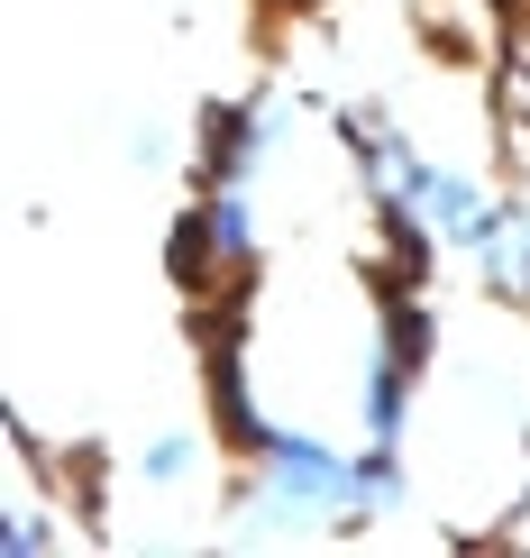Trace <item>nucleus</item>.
Segmentation results:
<instances>
[{
	"label": "nucleus",
	"instance_id": "nucleus-1",
	"mask_svg": "<svg viewBox=\"0 0 530 558\" xmlns=\"http://www.w3.org/2000/svg\"><path fill=\"white\" fill-rule=\"evenodd\" d=\"M220 513L238 541H320V531H357V449L311 422H274L247 468L229 476Z\"/></svg>",
	"mask_w": 530,
	"mask_h": 558
},
{
	"label": "nucleus",
	"instance_id": "nucleus-2",
	"mask_svg": "<svg viewBox=\"0 0 530 558\" xmlns=\"http://www.w3.org/2000/svg\"><path fill=\"white\" fill-rule=\"evenodd\" d=\"M174 257L183 275H211V284H238L266 257V220H257V183H193L174 229Z\"/></svg>",
	"mask_w": 530,
	"mask_h": 558
},
{
	"label": "nucleus",
	"instance_id": "nucleus-3",
	"mask_svg": "<svg viewBox=\"0 0 530 558\" xmlns=\"http://www.w3.org/2000/svg\"><path fill=\"white\" fill-rule=\"evenodd\" d=\"M366 202H403L411 220L430 229V239L448 247V257H467V239L485 229V211H494V183H476L467 166H448V156H430V147H411L394 174L375 183Z\"/></svg>",
	"mask_w": 530,
	"mask_h": 558
},
{
	"label": "nucleus",
	"instance_id": "nucleus-4",
	"mask_svg": "<svg viewBox=\"0 0 530 558\" xmlns=\"http://www.w3.org/2000/svg\"><path fill=\"white\" fill-rule=\"evenodd\" d=\"M293 137H303V101H293V92L211 101L201 110V183H257Z\"/></svg>",
	"mask_w": 530,
	"mask_h": 558
},
{
	"label": "nucleus",
	"instance_id": "nucleus-5",
	"mask_svg": "<svg viewBox=\"0 0 530 558\" xmlns=\"http://www.w3.org/2000/svg\"><path fill=\"white\" fill-rule=\"evenodd\" d=\"M467 266H476V284H485L494 302L530 312V193H494L485 229L467 239Z\"/></svg>",
	"mask_w": 530,
	"mask_h": 558
},
{
	"label": "nucleus",
	"instance_id": "nucleus-6",
	"mask_svg": "<svg viewBox=\"0 0 530 558\" xmlns=\"http://www.w3.org/2000/svg\"><path fill=\"white\" fill-rule=\"evenodd\" d=\"M128 476L147 485V495H193V485L211 476V439H201L193 422L147 430V439H137V458H128Z\"/></svg>",
	"mask_w": 530,
	"mask_h": 558
},
{
	"label": "nucleus",
	"instance_id": "nucleus-7",
	"mask_svg": "<svg viewBox=\"0 0 530 558\" xmlns=\"http://www.w3.org/2000/svg\"><path fill=\"white\" fill-rule=\"evenodd\" d=\"M64 541H74L64 513H46V504H37V476H19L10 504H0V558H46V549H64Z\"/></svg>",
	"mask_w": 530,
	"mask_h": 558
},
{
	"label": "nucleus",
	"instance_id": "nucleus-8",
	"mask_svg": "<svg viewBox=\"0 0 530 558\" xmlns=\"http://www.w3.org/2000/svg\"><path fill=\"white\" fill-rule=\"evenodd\" d=\"M503 101H513V147H521V174H530V28L513 46V74H503Z\"/></svg>",
	"mask_w": 530,
	"mask_h": 558
},
{
	"label": "nucleus",
	"instance_id": "nucleus-9",
	"mask_svg": "<svg viewBox=\"0 0 530 558\" xmlns=\"http://www.w3.org/2000/svg\"><path fill=\"white\" fill-rule=\"evenodd\" d=\"M120 147H128V166H165V129H156V120H137Z\"/></svg>",
	"mask_w": 530,
	"mask_h": 558
}]
</instances>
